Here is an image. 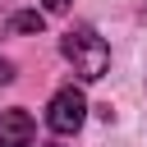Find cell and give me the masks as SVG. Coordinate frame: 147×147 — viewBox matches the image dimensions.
Instances as JSON below:
<instances>
[{"instance_id": "cell-2", "label": "cell", "mask_w": 147, "mask_h": 147, "mask_svg": "<svg viewBox=\"0 0 147 147\" xmlns=\"http://www.w3.org/2000/svg\"><path fill=\"white\" fill-rule=\"evenodd\" d=\"M87 119V101H83V92L78 87H60L55 96H51V106H46V124H51V133H78V124Z\"/></svg>"}, {"instance_id": "cell-8", "label": "cell", "mask_w": 147, "mask_h": 147, "mask_svg": "<svg viewBox=\"0 0 147 147\" xmlns=\"http://www.w3.org/2000/svg\"><path fill=\"white\" fill-rule=\"evenodd\" d=\"M142 14H147V9H142Z\"/></svg>"}, {"instance_id": "cell-3", "label": "cell", "mask_w": 147, "mask_h": 147, "mask_svg": "<svg viewBox=\"0 0 147 147\" xmlns=\"http://www.w3.org/2000/svg\"><path fill=\"white\" fill-rule=\"evenodd\" d=\"M37 142V124L23 106L0 110V147H32Z\"/></svg>"}, {"instance_id": "cell-6", "label": "cell", "mask_w": 147, "mask_h": 147, "mask_svg": "<svg viewBox=\"0 0 147 147\" xmlns=\"http://www.w3.org/2000/svg\"><path fill=\"white\" fill-rule=\"evenodd\" d=\"M5 83H14V64H9V60H0V87H5Z\"/></svg>"}, {"instance_id": "cell-1", "label": "cell", "mask_w": 147, "mask_h": 147, "mask_svg": "<svg viewBox=\"0 0 147 147\" xmlns=\"http://www.w3.org/2000/svg\"><path fill=\"white\" fill-rule=\"evenodd\" d=\"M60 51H64V60L74 64V74L87 78V83L106 78V69H110V46H106V41L96 37V28H87V23L69 28V32L60 37Z\"/></svg>"}, {"instance_id": "cell-4", "label": "cell", "mask_w": 147, "mask_h": 147, "mask_svg": "<svg viewBox=\"0 0 147 147\" xmlns=\"http://www.w3.org/2000/svg\"><path fill=\"white\" fill-rule=\"evenodd\" d=\"M41 28H46V14H41V9H18V14L9 18V32H23V37H28V32H41Z\"/></svg>"}, {"instance_id": "cell-5", "label": "cell", "mask_w": 147, "mask_h": 147, "mask_svg": "<svg viewBox=\"0 0 147 147\" xmlns=\"http://www.w3.org/2000/svg\"><path fill=\"white\" fill-rule=\"evenodd\" d=\"M41 5H46V14H64V9L74 5V0H41Z\"/></svg>"}, {"instance_id": "cell-7", "label": "cell", "mask_w": 147, "mask_h": 147, "mask_svg": "<svg viewBox=\"0 0 147 147\" xmlns=\"http://www.w3.org/2000/svg\"><path fill=\"white\" fill-rule=\"evenodd\" d=\"M46 147H64V142H46Z\"/></svg>"}]
</instances>
